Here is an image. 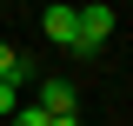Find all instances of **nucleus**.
I'll use <instances>...</instances> for the list:
<instances>
[{
  "label": "nucleus",
  "instance_id": "1",
  "mask_svg": "<svg viewBox=\"0 0 133 126\" xmlns=\"http://www.w3.org/2000/svg\"><path fill=\"white\" fill-rule=\"evenodd\" d=\"M107 40H113V7H107V0H87L80 7V47L73 53H100Z\"/></svg>",
  "mask_w": 133,
  "mask_h": 126
},
{
  "label": "nucleus",
  "instance_id": "2",
  "mask_svg": "<svg viewBox=\"0 0 133 126\" xmlns=\"http://www.w3.org/2000/svg\"><path fill=\"white\" fill-rule=\"evenodd\" d=\"M33 106L47 113V120H73V106H80V93H73V80L47 73V80H40V100H33Z\"/></svg>",
  "mask_w": 133,
  "mask_h": 126
},
{
  "label": "nucleus",
  "instance_id": "3",
  "mask_svg": "<svg viewBox=\"0 0 133 126\" xmlns=\"http://www.w3.org/2000/svg\"><path fill=\"white\" fill-rule=\"evenodd\" d=\"M40 27H47V40L53 47H80V7H47V13H40Z\"/></svg>",
  "mask_w": 133,
  "mask_h": 126
},
{
  "label": "nucleus",
  "instance_id": "4",
  "mask_svg": "<svg viewBox=\"0 0 133 126\" xmlns=\"http://www.w3.org/2000/svg\"><path fill=\"white\" fill-rule=\"evenodd\" d=\"M27 73H33V66H27V53H20L14 40H0V80H7V86H20Z\"/></svg>",
  "mask_w": 133,
  "mask_h": 126
},
{
  "label": "nucleus",
  "instance_id": "5",
  "mask_svg": "<svg viewBox=\"0 0 133 126\" xmlns=\"http://www.w3.org/2000/svg\"><path fill=\"white\" fill-rule=\"evenodd\" d=\"M14 126H53V120H47V113H40V106L27 100V106H14Z\"/></svg>",
  "mask_w": 133,
  "mask_h": 126
},
{
  "label": "nucleus",
  "instance_id": "6",
  "mask_svg": "<svg viewBox=\"0 0 133 126\" xmlns=\"http://www.w3.org/2000/svg\"><path fill=\"white\" fill-rule=\"evenodd\" d=\"M14 106H20V100H14V86L0 80V120H14Z\"/></svg>",
  "mask_w": 133,
  "mask_h": 126
},
{
  "label": "nucleus",
  "instance_id": "7",
  "mask_svg": "<svg viewBox=\"0 0 133 126\" xmlns=\"http://www.w3.org/2000/svg\"><path fill=\"white\" fill-rule=\"evenodd\" d=\"M53 126H80V120H53Z\"/></svg>",
  "mask_w": 133,
  "mask_h": 126
}]
</instances>
